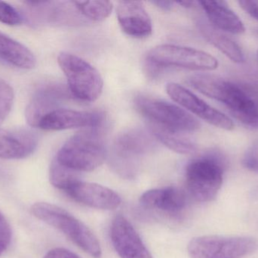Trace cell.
<instances>
[{
  "mask_svg": "<svg viewBox=\"0 0 258 258\" xmlns=\"http://www.w3.org/2000/svg\"><path fill=\"white\" fill-rule=\"evenodd\" d=\"M188 83L203 95L225 105L244 125L258 129L257 104L237 85L210 74H196L188 79Z\"/></svg>",
  "mask_w": 258,
  "mask_h": 258,
  "instance_id": "obj_1",
  "label": "cell"
},
{
  "mask_svg": "<svg viewBox=\"0 0 258 258\" xmlns=\"http://www.w3.org/2000/svg\"><path fill=\"white\" fill-rule=\"evenodd\" d=\"M103 127L104 124L76 133L62 145L54 159L77 172L96 169L104 163L107 156Z\"/></svg>",
  "mask_w": 258,
  "mask_h": 258,
  "instance_id": "obj_2",
  "label": "cell"
},
{
  "mask_svg": "<svg viewBox=\"0 0 258 258\" xmlns=\"http://www.w3.org/2000/svg\"><path fill=\"white\" fill-rule=\"evenodd\" d=\"M31 213L37 219L57 229L79 248L94 258H100L102 250L93 232L64 209L46 202L35 203Z\"/></svg>",
  "mask_w": 258,
  "mask_h": 258,
  "instance_id": "obj_3",
  "label": "cell"
},
{
  "mask_svg": "<svg viewBox=\"0 0 258 258\" xmlns=\"http://www.w3.org/2000/svg\"><path fill=\"white\" fill-rule=\"evenodd\" d=\"M135 102L151 127L187 134L200 128V122L194 116L172 103L143 95L137 96Z\"/></svg>",
  "mask_w": 258,
  "mask_h": 258,
  "instance_id": "obj_4",
  "label": "cell"
},
{
  "mask_svg": "<svg viewBox=\"0 0 258 258\" xmlns=\"http://www.w3.org/2000/svg\"><path fill=\"white\" fill-rule=\"evenodd\" d=\"M57 62L68 80L72 95L80 101L92 102L102 93L104 81L99 71L76 55L63 51Z\"/></svg>",
  "mask_w": 258,
  "mask_h": 258,
  "instance_id": "obj_5",
  "label": "cell"
},
{
  "mask_svg": "<svg viewBox=\"0 0 258 258\" xmlns=\"http://www.w3.org/2000/svg\"><path fill=\"white\" fill-rule=\"evenodd\" d=\"M185 176L188 190L197 201H212L222 186V162L213 154L200 156L188 164Z\"/></svg>",
  "mask_w": 258,
  "mask_h": 258,
  "instance_id": "obj_6",
  "label": "cell"
},
{
  "mask_svg": "<svg viewBox=\"0 0 258 258\" xmlns=\"http://www.w3.org/2000/svg\"><path fill=\"white\" fill-rule=\"evenodd\" d=\"M147 60L156 68H180L194 71H214L218 67L213 56L190 47L164 44L152 48Z\"/></svg>",
  "mask_w": 258,
  "mask_h": 258,
  "instance_id": "obj_7",
  "label": "cell"
},
{
  "mask_svg": "<svg viewBox=\"0 0 258 258\" xmlns=\"http://www.w3.org/2000/svg\"><path fill=\"white\" fill-rule=\"evenodd\" d=\"M257 248V242L252 238L206 236L192 239L187 251L191 258H241Z\"/></svg>",
  "mask_w": 258,
  "mask_h": 258,
  "instance_id": "obj_8",
  "label": "cell"
},
{
  "mask_svg": "<svg viewBox=\"0 0 258 258\" xmlns=\"http://www.w3.org/2000/svg\"><path fill=\"white\" fill-rule=\"evenodd\" d=\"M156 143L151 135L140 128H132L119 133L111 147L110 160L119 171L130 173L140 158L153 149Z\"/></svg>",
  "mask_w": 258,
  "mask_h": 258,
  "instance_id": "obj_9",
  "label": "cell"
},
{
  "mask_svg": "<svg viewBox=\"0 0 258 258\" xmlns=\"http://www.w3.org/2000/svg\"><path fill=\"white\" fill-rule=\"evenodd\" d=\"M166 92L176 103L209 124L225 130L234 129V124L230 118L209 106L186 88L177 83H170L167 84Z\"/></svg>",
  "mask_w": 258,
  "mask_h": 258,
  "instance_id": "obj_10",
  "label": "cell"
},
{
  "mask_svg": "<svg viewBox=\"0 0 258 258\" xmlns=\"http://www.w3.org/2000/svg\"><path fill=\"white\" fill-rule=\"evenodd\" d=\"M110 239L120 258H153L135 227L122 215L112 221Z\"/></svg>",
  "mask_w": 258,
  "mask_h": 258,
  "instance_id": "obj_11",
  "label": "cell"
},
{
  "mask_svg": "<svg viewBox=\"0 0 258 258\" xmlns=\"http://www.w3.org/2000/svg\"><path fill=\"white\" fill-rule=\"evenodd\" d=\"M104 120L105 117L101 112L57 109L45 115L39 121L37 127L48 131L89 128L101 125Z\"/></svg>",
  "mask_w": 258,
  "mask_h": 258,
  "instance_id": "obj_12",
  "label": "cell"
},
{
  "mask_svg": "<svg viewBox=\"0 0 258 258\" xmlns=\"http://www.w3.org/2000/svg\"><path fill=\"white\" fill-rule=\"evenodd\" d=\"M64 192L77 202L99 210H114L122 203L120 196L112 189L81 180L73 183Z\"/></svg>",
  "mask_w": 258,
  "mask_h": 258,
  "instance_id": "obj_13",
  "label": "cell"
},
{
  "mask_svg": "<svg viewBox=\"0 0 258 258\" xmlns=\"http://www.w3.org/2000/svg\"><path fill=\"white\" fill-rule=\"evenodd\" d=\"M68 98V92L61 85L49 83L39 88L26 109L25 117L29 125L37 127L40 120Z\"/></svg>",
  "mask_w": 258,
  "mask_h": 258,
  "instance_id": "obj_14",
  "label": "cell"
},
{
  "mask_svg": "<svg viewBox=\"0 0 258 258\" xmlns=\"http://www.w3.org/2000/svg\"><path fill=\"white\" fill-rule=\"evenodd\" d=\"M116 15L121 28L129 36L144 38L151 35L153 31L151 18L142 2H119Z\"/></svg>",
  "mask_w": 258,
  "mask_h": 258,
  "instance_id": "obj_15",
  "label": "cell"
},
{
  "mask_svg": "<svg viewBox=\"0 0 258 258\" xmlns=\"http://www.w3.org/2000/svg\"><path fill=\"white\" fill-rule=\"evenodd\" d=\"M37 144V135L32 130L0 128V159H25L34 152Z\"/></svg>",
  "mask_w": 258,
  "mask_h": 258,
  "instance_id": "obj_16",
  "label": "cell"
},
{
  "mask_svg": "<svg viewBox=\"0 0 258 258\" xmlns=\"http://www.w3.org/2000/svg\"><path fill=\"white\" fill-rule=\"evenodd\" d=\"M140 203L147 209L177 213L186 206V197L179 188L168 186L147 191L140 198Z\"/></svg>",
  "mask_w": 258,
  "mask_h": 258,
  "instance_id": "obj_17",
  "label": "cell"
},
{
  "mask_svg": "<svg viewBox=\"0 0 258 258\" xmlns=\"http://www.w3.org/2000/svg\"><path fill=\"white\" fill-rule=\"evenodd\" d=\"M209 22L218 30L232 34H242L245 27L238 15L224 1H200Z\"/></svg>",
  "mask_w": 258,
  "mask_h": 258,
  "instance_id": "obj_18",
  "label": "cell"
},
{
  "mask_svg": "<svg viewBox=\"0 0 258 258\" xmlns=\"http://www.w3.org/2000/svg\"><path fill=\"white\" fill-rule=\"evenodd\" d=\"M0 59L22 69H32L36 58L25 45L0 31Z\"/></svg>",
  "mask_w": 258,
  "mask_h": 258,
  "instance_id": "obj_19",
  "label": "cell"
},
{
  "mask_svg": "<svg viewBox=\"0 0 258 258\" xmlns=\"http://www.w3.org/2000/svg\"><path fill=\"white\" fill-rule=\"evenodd\" d=\"M200 27L205 37L233 62L242 63L245 62V56L240 46L221 30L206 21H201Z\"/></svg>",
  "mask_w": 258,
  "mask_h": 258,
  "instance_id": "obj_20",
  "label": "cell"
},
{
  "mask_svg": "<svg viewBox=\"0 0 258 258\" xmlns=\"http://www.w3.org/2000/svg\"><path fill=\"white\" fill-rule=\"evenodd\" d=\"M150 128L155 138L175 152L188 154L195 152L197 150L195 142L188 136L187 133L171 131L151 126Z\"/></svg>",
  "mask_w": 258,
  "mask_h": 258,
  "instance_id": "obj_21",
  "label": "cell"
},
{
  "mask_svg": "<svg viewBox=\"0 0 258 258\" xmlns=\"http://www.w3.org/2000/svg\"><path fill=\"white\" fill-rule=\"evenodd\" d=\"M80 15L86 19L101 21L110 16L113 4L109 1H74Z\"/></svg>",
  "mask_w": 258,
  "mask_h": 258,
  "instance_id": "obj_22",
  "label": "cell"
},
{
  "mask_svg": "<svg viewBox=\"0 0 258 258\" xmlns=\"http://www.w3.org/2000/svg\"><path fill=\"white\" fill-rule=\"evenodd\" d=\"M50 183L53 186L65 191L75 182L78 181V172L59 164L54 159L49 171Z\"/></svg>",
  "mask_w": 258,
  "mask_h": 258,
  "instance_id": "obj_23",
  "label": "cell"
},
{
  "mask_svg": "<svg viewBox=\"0 0 258 258\" xmlns=\"http://www.w3.org/2000/svg\"><path fill=\"white\" fill-rule=\"evenodd\" d=\"M14 98L13 88L7 82L0 80V126L12 110Z\"/></svg>",
  "mask_w": 258,
  "mask_h": 258,
  "instance_id": "obj_24",
  "label": "cell"
},
{
  "mask_svg": "<svg viewBox=\"0 0 258 258\" xmlns=\"http://www.w3.org/2000/svg\"><path fill=\"white\" fill-rule=\"evenodd\" d=\"M23 21L22 15L11 5L0 1V21L8 25H18Z\"/></svg>",
  "mask_w": 258,
  "mask_h": 258,
  "instance_id": "obj_25",
  "label": "cell"
},
{
  "mask_svg": "<svg viewBox=\"0 0 258 258\" xmlns=\"http://www.w3.org/2000/svg\"><path fill=\"white\" fill-rule=\"evenodd\" d=\"M242 163L248 171L258 174V139L247 148L242 158Z\"/></svg>",
  "mask_w": 258,
  "mask_h": 258,
  "instance_id": "obj_26",
  "label": "cell"
},
{
  "mask_svg": "<svg viewBox=\"0 0 258 258\" xmlns=\"http://www.w3.org/2000/svg\"><path fill=\"white\" fill-rule=\"evenodd\" d=\"M12 236L10 224L0 212V257L9 248L12 241Z\"/></svg>",
  "mask_w": 258,
  "mask_h": 258,
  "instance_id": "obj_27",
  "label": "cell"
},
{
  "mask_svg": "<svg viewBox=\"0 0 258 258\" xmlns=\"http://www.w3.org/2000/svg\"><path fill=\"white\" fill-rule=\"evenodd\" d=\"M239 4L246 13L258 21V0H241Z\"/></svg>",
  "mask_w": 258,
  "mask_h": 258,
  "instance_id": "obj_28",
  "label": "cell"
},
{
  "mask_svg": "<svg viewBox=\"0 0 258 258\" xmlns=\"http://www.w3.org/2000/svg\"><path fill=\"white\" fill-rule=\"evenodd\" d=\"M43 258H81L80 256L65 248H57L48 251Z\"/></svg>",
  "mask_w": 258,
  "mask_h": 258,
  "instance_id": "obj_29",
  "label": "cell"
},
{
  "mask_svg": "<svg viewBox=\"0 0 258 258\" xmlns=\"http://www.w3.org/2000/svg\"><path fill=\"white\" fill-rule=\"evenodd\" d=\"M153 4L156 5L158 8L162 9V10L165 11H170L171 9H172L173 4H174V2H170V1H153L152 2Z\"/></svg>",
  "mask_w": 258,
  "mask_h": 258,
  "instance_id": "obj_30",
  "label": "cell"
},
{
  "mask_svg": "<svg viewBox=\"0 0 258 258\" xmlns=\"http://www.w3.org/2000/svg\"><path fill=\"white\" fill-rule=\"evenodd\" d=\"M177 4L180 5L182 7L184 8H192L195 4V2L192 1H181L177 2Z\"/></svg>",
  "mask_w": 258,
  "mask_h": 258,
  "instance_id": "obj_31",
  "label": "cell"
},
{
  "mask_svg": "<svg viewBox=\"0 0 258 258\" xmlns=\"http://www.w3.org/2000/svg\"><path fill=\"white\" fill-rule=\"evenodd\" d=\"M257 59H258V50H257Z\"/></svg>",
  "mask_w": 258,
  "mask_h": 258,
  "instance_id": "obj_32",
  "label": "cell"
}]
</instances>
